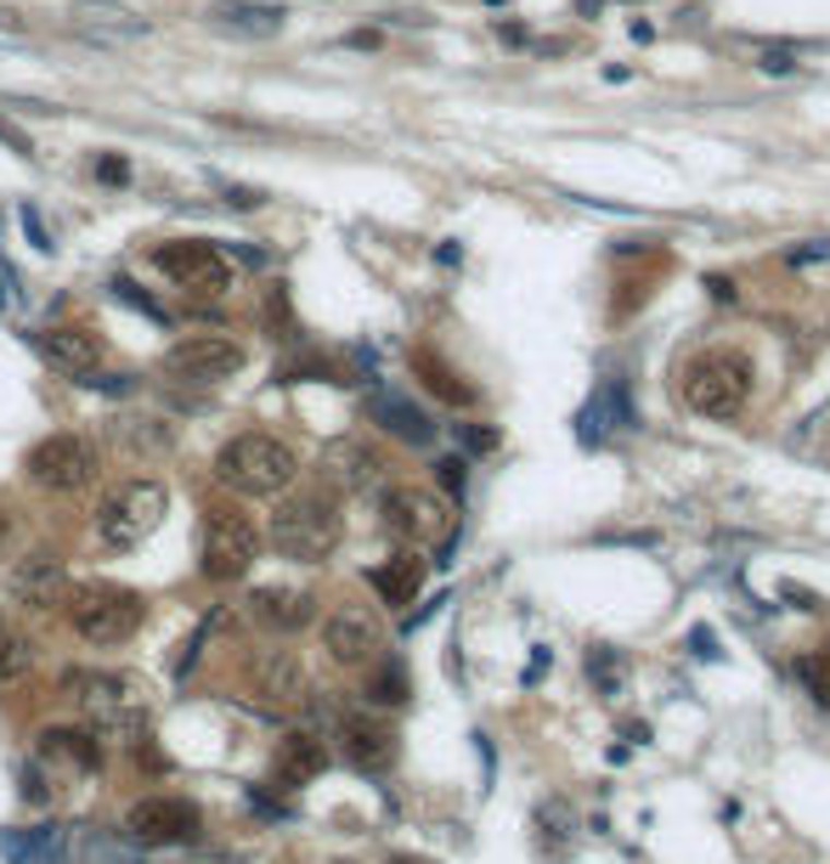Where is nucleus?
Returning a JSON list of instances; mask_svg holds the SVG:
<instances>
[{
	"label": "nucleus",
	"mask_w": 830,
	"mask_h": 864,
	"mask_svg": "<svg viewBox=\"0 0 830 864\" xmlns=\"http://www.w3.org/2000/svg\"><path fill=\"white\" fill-rule=\"evenodd\" d=\"M62 695L80 707L91 735H142L147 723V684L137 673H62Z\"/></svg>",
	"instance_id": "nucleus-3"
},
{
	"label": "nucleus",
	"mask_w": 830,
	"mask_h": 864,
	"mask_svg": "<svg viewBox=\"0 0 830 864\" xmlns=\"http://www.w3.org/2000/svg\"><path fill=\"white\" fill-rule=\"evenodd\" d=\"M23 667H28V644L12 634V627H0V684L23 678Z\"/></svg>",
	"instance_id": "nucleus-35"
},
{
	"label": "nucleus",
	"mask_w": 830,
	"mask_h": 864,
	"mask_svg": "<svg viewBox=\"0 0 830 864\" xmlns=\"http://www.w3.org/2000/svg\"><path fill=\"white\" fill-rule=\"evenodd\" d=\"M340 746L361 774H384L395 762V751H402L395 746V729L374 712H340Z\"/></svg>",
	"instance_id": "nucleus-16"
},
{
	"label": "nucleus",
	"mask_w": 830,
	"mask_h": 864,
	"mask_svg": "<svg viewBox=\"0 0 830 864\" xmlns=\"http://www.w3.org/2000/svg\"><path fill=\"white\" fill-rule=\"evenodd\" d=\"M0 300H7V288H0Z\"/></svg>",
	"instance_id": "nucleus-54"
},
{
	"label": "nucleus",
	"mask_w": 830,
	"mask_h": 864,
	"mask_svg": "<svg viewBox=\"0 0 830 864\" xmlns=\"http://www.w3.org/2000/svg\"><path fill=\"white\" fill-rule=\"evenodd\" d=\"M40 762L74 769V774H96L103 769V741L85 735V729H40Z\"/></svg>",
	"instance_id": "nucleus-25"
},
{
	"label": "nucleus",
	"mask_w": 830,
	"mask_h": 864,
	"mask_svg": "<svg viewBox=\"0 0 830 864\" xmlns=\"http://www.w3.org/2000/svg\"><path fill=\"white\" fill-rule=\"evenodd\" d=\"M322 644H328V655H334L340 667H361V661H374L384 650V627H379L374 611L340 605L334 616L322 622Z\"/></svg>",
	"instance_id": "nucleus-15"
},
{
	"label": "nucleus",
	"mask_w": 830,
	"mask_h": 864,
	"mask_svg": "<svg viewBox=\"0 0 830 864\" xmlns=\"http://www.w3.org/2000/svg\"><path fill=\"white\" fill-rule=\"evenodd\" d=\"M368 418L379 429H390L395 441H407V447H429V441H436V418H429L424 407H413L407 395H395V390H374L368 395Z\"/></svg>",
	"instance_id": "nucleus-20"
},
{
	"label": "nucleus",
	"mask_w": 830,
	"mask_h": 864,
	"mask_svg": "<svg viewBox=\"0 0 830 864\" xmlns=\"http://www.w3.org/2000/svg\"><path fill=\"white\" fill-rule=\"evenodd\" d=\"M7 593H12V605L46 616V611H57V605H69L74 582H69V565H62L51 548H35V554H23V559L12 565Z\"/></svg>",
	"instance_id": "nucleus-12"
},
{
	"label": "nucleus",
	"mask_w": 830,
	"mask_h": 864,
	"mask_svg": "<svg viewBox=\"0 0 830 864\" xmlns=\"http://www.w3.org/2000/svg\"><path fill=\"white\" fill-rule=\"evenodd\" d=\"M762 69H769V74H791V69H796V62H791L785 51H769V57H762Z\"/></svg>",
	"instance_id": "nucleus-47"
},
{
	"label": "nucleus",
	"mask_w": 830,
	"mask_h": 864,
	"mask_svg": "<svg viewBox=\"0 0 830 864\" xmlns=\"http://www.w3.org/2000/svg\"><path fill=\"white\" fill-rule=\"evenodd\" d=\"M23 796H28V803H46V780H40V762H28V769H23Z\"/></svg>",
	"instance_id": "nucleus-44"
},
{
	"label": "nucleus",
	"mask_w": 830,
	"mask_h": 864,
	"mask_svg": "<svg viewBox=\"0 0 830 864\" xmlns=\"http://www.w3.org/2000/svg\"><path fill=\"white\" fill-rule=\"evenodd\" d=\"M260 559V531L244 509H204V537H198V571H204V582H238L249 577V565Z\"/></svg>",
	"instance_id": "nucleus-7"
},
{
	"label": "nucleus",
	"mask_w": 830,
	"mask_h": 864,
	"mask_svg": "<svg viewBox=\"0 0 830 864\" xmlns=\"http://www.w3.org/2000/svg\"><path fill=\"white\" fill-rule=\"evenodd\" d=\"M40 356L51 362L57 374H69V379H91L96 374V362H103V340L91 334V328H74V322H62V328H40L35 334Z\"/></svg>",
	"instance_id": "nucleus-19"
},
{
	"label": "nucleus",
	"mask_w": 830,
	"mask_h": 864,
	"mask_svg": "<svg viewBox=\"0 0 830 864\" xmlns=\"http://www.w3.org/2000/svg\"><path fill=\"white\" fill-rule=\"evenodd\" d=\"M368 582H374V593H379L384 605H413L418 588H424V559L413 548H402V554H390Z\"/></svg>",
	"instance_id": "nucleus-28"
},
{
	"label": "nucleus",
	"mask_w": 830,
	"mask_h": 864,
	"mask_svg": "<svg viewBox=\"0 0 830 864\" xmlns=\"http://www.w3.org/2000/svg\"><path fill=\"white\" fill-rule=\"evenodd\" d=\"M413 374H418V384L436 395V402H447V407H475V384H463V374L452 368L447 356H436V351H413Z\"/></svg>",
	"instance_id": "nucleus-27"
},
{
	"label": "nucleus",
	"mask_w": 830,
	"mask_h": 864,
	"mask_svg": "<svg viewBox=\"0 0 830 864\" xmlns=\"http://www.w3.org/2000/svg\"><path fill=\"white\" fill-rule=\"evenodd\" d=\"M796 673H803V678H808V689H814V695H819V701L830 707V673L819 667V661H803V667H796Z\"/></svg>",
	"instance_id": "nucleus-43"
},
{
	"label": "nucleus",
	"mask_w": 830,
	"mask_h": 864,
	"mask_svg": "<svg viewBox=\"0 0 830 864\" xmlns=\"http://www.w3.org/2000/svg\"><path fill=\"white\" fill-rule=\"evenodd\" d=\"M300 475V458H294L288 441L265 436V429H244V436H232L221 452H215V481L244 492V497H277L294 486Z\"/></svg>",
	"instance_id": "nucleus-4"
},
{
	"label": "nucleus",
	"mask_w": 830,
	"mask_h": 864,
	"mask_svg": "<svg viewBox=\"0 0 830 864\" xmlns=\"http://www.w3.org/2000/svg\"><path fill=\"white\" fill-rule=\"evenodd\" d=\"M340 492L334 486H306V492H288L277 514H272V548L283 559H300V565H317L340 548Z\"/></svg>",
	"instance_id": "nucleus-2"
},
{
	"label": "nucleus",
	"mask_w": 830,
	"mask_h": 864,
	"mask_svg": "<svg viewBox=\"0 0 830 864\" xmlns=\"http://www.w3.org/2000/svg\"><path fill=\"white\" fill-rule=\"evenodd\" d=\"M74 28L85 40H96V46H130V40H142L147 35V17L142 12H130L124 0H74Z\"/></svg>",
	"instance_id": "nucleus-17"
},
{
	"label": "nucleus",
	"mask_w": 830,
	"mask_h": 864,
	"mask_svg": "<svg viewBox=\"0 0 830 864\" xmlns=\"http://www.w3.org/2000/svg\"><path fill=\"white\" fill-rule=\"evenodd\" d=\"M265 328H272V340L300 345V322H294V306H288V288H283V283L265 294Z\"/></svg>",
	"instance_id": "nucleus-32"
},
{
	"label": "nucleus",
	"mask_w": 830,
	"mask_h": 864,
	"mask_svg": "<svg viewBox=\"0 0 830 864\" xmlns=\"http://www.w3.org/2000/svg\"><path fill=\"white\" fill-rule=\"evenodd\" d=\"M28 481L35 486H51V492H80L91 486L96 475V447L85 436H74V429H62V436H46L35 452H28Z\"/></svg>",
	"instance_id": "nucleus-10"
},
{
	"label": "nucleus",
	"mask_w": 830,
	"mask_h": 864,
	"mask_svg": "<svg viewBox=\"0 0 830 864\" xmlns=\"http://www.w3.org/2000/svg\"><path fill=\"white\" fill-rule=\"evenodd\" d=\"M7 537H12V514L0 509V548H7Z\"/></svg>",
	"instance_id": "nucleus-51"
},
{
	"label": "nucleus",
	"mask_w": 830,
	"mask_h": 864,
	"mask_svg": "<svg viewBox=\"0 0 830 864\" xmlns=\"http://www.w3.org/2000/svg\"><path fill=\"white\" fill-rule=\"evenodd\" d=\"M825 255H830V249H825V244H808V249H791V255H785V260H791V265H796V260H825Z\"/></svg>",
	"instance_id": "nucleus-49"
},
{
	"label": "nucleus",
	"mask_w": 830,
	"mask_h": 864,
	"mask_svg": "<svg viewBox=\"0 0 830 864\" xmlns=\"http://www.w3.org/2000/svg\"><path fill=\"white\" fill-rule=\"evenodd\" d=\"M0 142H7V147H12L17 158H35V142H28V137H23V130L12 125V119H0Z\"/></svg>",
	"instance_id": "nucleus-42"
},
{
	"label": "nucleus",
	"mask_w": 830,
	"mask_h": 864,
	"mask_svg": "<svg viewBox=\"0 0 830 864\" xmlns=\"http://www.w3.org/2000/svg\"><path fill=\"white\" fill-rule=\"evenodd\" d=\"M588 673H593V684H600L605 695H616V684H621V661H610L605 644H593V650H588Z\"/></svg>",
	"instance_id": "nucleus-36"
},
{
	"label": "nucleus",
	"mask_w": 830,
	"mask_h": 864,
	"mask_svg": "<svg viewBox=\"0 0 830 864\" xmlns=\"http://www.w3.org/2000/svg\"><path fill=\"white\" fill-rule=\"evenodd\" d=\"M707 288H712V300H735V283L728 277H707Z\"/></svg>",
	"instance_id": "nucleus-48"
},
{
	"label": "nucleus",
	"mask_w": 830,
	"mask_h": 864,
	"mask_svg": "<svg viewBox=\"0 0 830 864\" xmlns=\"http://www.w3.org/2000/svg\"><path fill=\"white\" fill-rule=\"evenodd\" d=\"M164 514H170V492H164V481L137 475V481H124L119 492H108V504L96 509V537H103L108 548H137L164 525Z\"/></svg>",
	"instance_id": "nucleus-6"
},
{
	"label": "nucleus",
	"mask_w": 830,
	"mask_h": 864,
	"mask_svg": "<svg viewBox=\"0 0 830 864\" xmlns=\"http://www.w3.org/2000/svg\"><path fill=\"white\" fill-rule=\"evenodd\" d=\"M0 853L12 864H69V830L62 825H35V830H7Z\"/></svg>",
	"instance_id": "nucleus-26"
},
{
	"label": "nucleus",
	"mask_w": 830,
	"mask_h": 864,
	"mask_svg": "<svg viewBox=\"0 0 830 864\" xmlns=\"http://www.w3.org/2000/svg\"><path fill=\"white\" fill-rule=\"evenodd\" d=\"M198 825H204V814H198V803H187V796H142V803L124 814V830L142 848H181V842L198 837Z\"/></svg>",
	"instance_id": "nucleus-11"
},
{
	"label": "nucleus",
	"mask_w": 830,
	"mask_h": 864,
	"mask_svg": "<svg viewBox=\"0 0 830 864\" xmlns=\"http://www.w3.org/2000/svg\"><path fill=\"white\" fill-rule=\"evenodd\" d=\"M153 265L164 277H170L176 288L187 294H226L232 283H238V272H232V255L204 244V238H176V244H158L153 249Z\"/></svg>",
	"instance_id": "nucleus-8"
},
{
	"label": "nucleus",
	"mask_w": 830,
	"mask_h": 864,
	"mask_svg": "<svg viewBox=\"0 0 830 864\" xmlns=\"http://www.w3.org/2000/svg\"><path fill=\"white\" fill-rule=\"evenodd\" d=\"M334 368L317 356V351H306V356H288V362H277V384H300V379H328Z\"/></svg>",
	"instance_id": "nucleus-34"
},
{
	"label": "nucleus",
	"mask_w": 830,
	"mask_h": 864,
	"mask_svg": "<svg viewBox=\"0 0 830 864\" xmlns=\"http://www.w3.org/2000/svg\"><path fill=\"white\" fill-rule=\"evenodd\" d=\"M114 300H119V306H130V311H142V317H153L158 328L170 322V311H164V306L153 300V294H142V288L130 283V277H114Z\"/></svg>",
	"instance_id": "nucleus-33"
},
{
	"label": "nucleus",
	"mask_w": 830,
	"mask_h": 864,
	"mask_svg": "<svg viewBox=\"0 0 830 864\" xmlns=\"http://www.w3.org/2000/svg\"><path fill=\"white\" fill-rule=\"evenodd\" d=\"M210 23L226 28V35H244V40H272V35H283L288 12L283 7H265V0H215Z\"/></svg>",
	"instance_id": "nucleus-23"
},
{
	"label": "nucleus",
	"mask_w": 830,
	"mask_h": 864,
	"mask_svg": "<svg viewBox=\"0 0 830 864\" xmlns=\"http://www.w3.org/2000/svg\"><path fill=\"white\" fill-rule=\"evenodd\" d=\"M689 644H695V655H718V639H712V627H695V634H689Z\"/></svg>",
	"instance_id": "nucleus-45"
},
{
	"label": "nucleus",
	"mask_w": 830,
	"mask_h": 864,
	"mask_svg": "<svg viewBox=\"0 0 830 864\" xmlns=\"http://www.w3.org/2000/svg\"><path fill=\"white\" fill-rule=\"evenodd\" d=\"M537 848L548 864H559L571 853V803H559V796L537 803Z\"/></svg>",
	"instance_id": "nucleus-30"
},
{
	"label": "nucleus",
	"mask_w": 830,
	"mask_h": 864,
	"mask_svg": "<svg viewBox=\"0 0 830 864\" xmlns=\"http://www.w3.org/2000/svg\"><path fill=\"white\" fill-rule=\"evenodd\" d=\"M345 46H356V51H374V46H379V28H356V35H345Z\"/></svg>",
	"instance_id": "nucleus-46"
},
{
	"label": "nucleus",
	"mask_w": 830,
	"mask_h": 864,
	"mask_svg": "<svg viewBox=\"0 0 830 864\" xmlns=\"http://www.w3.org/2000/svg\"><path fill=\"white\" fill-rule=\"evenodd\" d=\"M819 667H825V673H830V650H825V661H819Z\"/></svg>",
	"instance_id": "nucleus-52"
},
{
	"label": "nucleus",
	"mask_w": 830,
	"mask_h": 864,
	"mask_svg": "<svg viewBox=\"0 0 830 864\" xmlns=\"http://www.w3.org/2000/svg\"><path fill=\"white\" fill-rule=\"evenodd\" d=\"M379 475H384V458L361 436H340L322 447V481L334 492H368V486H379Z\"/></svg>",
	"instance_id": "nucleus-18"
},
{
	"label": "nucleus",
	"mask_w": 830,
	"mask_h": 864,
	"mask_svg": "<svg viewBox=\"0 0 830 864\" xmlns=\"http://www.w3.org/2000/svg\"><path fill=\"white\" fill-rule=\"evenodd\" d=\"M249 689H254L272 712H300V707L311 701L306 667L294 661V650H260V655L249 661Z\"/></svg>",
	"instance_id": "nucleus-14"
},
{
	"label": "nucleus",
	"mask_w": 830,
	"mask_h": 864,
	"mask_svg": "<svg viewBox=\"0 0 830 864\" xmlns=\"http://www.w3.org/2000/svg\"><path fill=\"white\" fill-rule=\"evenodd\" d=\"M142 842L130 830H108V825H80V837L69 842L74 864H142Z\"/></svg>",
	"instance_id": "nucleus-24"
},
{
	"label": "nucleus",
	"mask_w": 830,
	"mask_h": 864,
	"mask_svg": "<svg viewBox=\"0 0 830 864\" xmlns=\"http://www.w3.org/2000/svg\"><path fill=\"white\" fill-rule=\"evenodd\" d=\"M379 514H384V531L390 537H402V543H436L441 531H447V504L436 492H424V486H390L384 492V504H379Z\"/></svg>",
	"instance_id": "nucleus-13"
},
{
	"label": "nucleus",
	"mask_w": 830,
	"mask_h": 864,
	"mask_svg": "<svg viewBox=\"0 0 830 864\" xmlns=\"http://www.w3.org/2000/svg\"><path fill=\"white\" fill-rule=\"evenodd\" d=\"M751 356L735 351V345H707L684 362L678 374V390H684V407L701 413V418H740L746 402H751Z\"/></svg>",
	"instance_id": "nucleus-1"
},
{
	"label": "nucleus",
	"mask_w": 830,
	"mask_h": 864,
	"mask_svg": "<svg viewBox=\"0 0 830 864\" xmlns=\"http://www.w3.org/2000/svg\"><path fill=\"white\" fill-rule=\"evenodd\" d=\"M322 769H328V751H322V741L311 735V729H294V735H283V741H277L272 780H277L283 791H300V785H311Z\"/></svg>",
	"instance_id": "nucleus-22"
},
{
	"label": "nucleus",
	"mask_w": 830,
	"mask_h": 864,
	"mask_svg": "<svg viewBox=\"0 0 830 864\" xmlns=\"http://www.w3.org/2000/svg\"><path fill=\"white\" fill-rule=\"evenodd\" d=\"M361 695H368L374 707H402L407 695H413V689H407V667H402V661H384V667L368 678V689H361Z\"/></svg>",
	"instance_id": "nucleus-31"
},
{
	"label": "nucleus",
	"mask_w": 830,
	"mask_h": 864,
	"mask_svg": "<svg viewBox=\"0 0 830 864\" xmlns=\"http://www.w3.org/2000/svg\"><path fill=\"white\" fill-rule=\"evenodd\" d=\"M249 362V351L238 340H226V334H192V340H176L170 351H164L158 368L181 379V384H221L232 379Z\"/></svg>",
	"instance_id": "nucleus-9"
},
{
	"label": "nucleus",
	"mask_w": 830,
	"mask_h": 864,
	"mask_svg": "<svg viewBox=\"0 0 830 864\" xmlns=\"http://www.w3.org/2000/svg\"><path fill=\"white\" fill-rule=\"evenodd\" d=\"M114 441L130 452V458H158V452H170L176 447V429L164 424V418H137V413H124V418H114Z\"/></svg>",
	"instance_id": "nucleus-29"
},
{
	"label": "nucleus",
	"mask_w": 830,
	"mask_h": 864,
	"mask_svg": "<svg viewBox=\"0 0 830 864\" xmlns=\"http://www.w3.org/2000/svg\"><path fill=\"white\" fill-rule=\"evenodd\" d=\"M390 864H413V859H390Z\"/></svg>",
	"instance_id": "nucleus-53"
},
{
	"label": "nucleus",
	"mask_w": 830,
	"mask_h": 864,
	"mask_svg": "<svg viewBox=\"0 0 830 864\" xmlns=\"http://www.w3.org/2000/svg\"><path fill=\"white\" fill-rule=\"evenodd\" d=\"M221 198H226L232 210H260V204H265V192H260V187H238V181H226V187H221Z\"/></svg>",
	"instance_id": "nucleus-39"
},
{
	"label": "nucleus",
	"mask_w": 830,
	"mask_h": 864,
	"mask_svg": "<svg viewBox=\"0 0 830 864\" xmlns=\"http://www.w3.org/2000/svg\"><path fill=\"white\" fill-rule=\"evenodd\" d=\"M17 221H23V238H28V249H40V255H51L57 244H51V232H46V221H40V210L35 204H23L17 210Z\"/></svg>",
	"instance_id": "nucleus-37"
},
{
	"label": "nucleus",
	"mask_w": 830,
	"mask_h": 864,
	"mask_svg": "<svg viewBox=\"0 0 830 864\" xmlns=\"http://www.w3.org/2000/svg\"><path fill=\"white\" fill-rule=\"evenodd\" d=\"M436 475H441V486H447L452 497H463V481H470V463H463V458H441V463H436Z\"/></svg>",
	"instance_id": "nucleus-38"
},
{
	"label": "nucleus",
	"mask_w": 830,
	"mask_h": 864,
	"mask_svg": "<svg viewBox=\"0 0 830 864\" xmlns=\"http://www.w3.org/2000/svg\"><path fill=\"white\" fill-rule=\"evenodd\" d=\"M96 181H108V187H124V181H130V164H124L119 153H103V158H96Z\"/></svg>",
	"instance_id": "nucleus-40"
},
{
	"label": "nucleus",
	"mask_w": 830,
	"mask_h": 864,
	"mask_svg": "<svg viewBox=\"0 0 830 864\" xmlns=\"http://www.w3.org/2000/svg\"><path fill=\"white\" fill-rule=\"evenodd\" d=\"M249 605L265 627H277V634H300V627L317 622V593L311 588H254Z\"/></svg>",
	"instance_id": "nucleus-21"
},
{
	"label": "nucleus",
	"mask_w": 830,
	"mask_h": 864,
	"mask_svg": "<svg viewBox=\"0 0 830 864\" xmlns=\"http://www.w3.org/2000/svg\"><path fill=\"white\" fill-rule=\"evenodd\" d=\"M458 436H463L470 452H491L497 447V429H486V424H458Z\"/></svg>",
	"instance_id": "nucleus-41"
},
{
	"label": "nucleus",
	"mask_w": 830,
	"mask_h": 864,
	"mask_svg": "<svg viewBox=\"0 0 830 864\" xmlns=\"http://www.w3.org/2000/svg\"><path fill=\"white\" fill-rule=\"evenodd\" d=\"M497 35H503V46H525V28H514V23H503Z\"/></svg>",
	"instance_id": "nucleus-50"
},
{
	"label": "nucleus",
	"mask_w": 830,
	"mask_h": 864,
	"mask_svg": "<svg viewBox=\"0 0 830 864\" xmlns=\"http://www.w3.org/2000/svg\"><path fill=\"white\" fill-rule=\"evenodd\" d=\"M69 622L85 644H124L142 634L147 605H142V593H130L119 582H91V588L69 593Z\"/></svg>",
	"instance_id": "nucleus-5"
}]
</instances>
